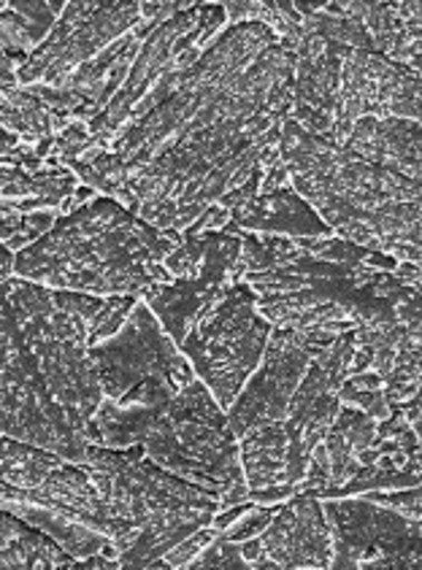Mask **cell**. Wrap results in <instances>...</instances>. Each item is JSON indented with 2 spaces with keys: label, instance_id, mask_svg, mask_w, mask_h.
<instances>
[{
  "label": "cell",
  "instance_id": "obj_1",
  "mask_svg": "<svg viewBox=\"0 0 422 570\" xmlns=\"http://www.w3.org/2000/svg\"><path fill=\"white\" fill-rule=\"evenodd\" d=\"M279 160L289 187L338 238L420 265V181L371 166L285 117Z\"/></svg>",
  "mask_w": 422,
  "mask_h": 570
},
{
  "label": "cell",
  "instance_id": "obj_2",
  "mask_svg": "<svg viewBox=\"0 0 422 570\" xmlns=\"http://www.w3.org/2000/svg\"><path fill=\"white\" fill-rule=\"evenodd\" d=\"M179 244L181 233L155 230L115 198H92L17 252L14 271L68 293L141 297L155 284L174 282L163 259Z\"/></svg>",
  "mask_w": 422,
  "mask_h": 570
},
{
  "label": "cell",
  "instance_id": "obj_3",
  "mask_svg": "<svg viewBox=\"0 0 422 570\" xmlns=\"http://www.w3.org/2000/svg\"><path fill=\"white\" fill-rule=\"evenodd\" d=\"M111 522V557L119 568H153L195 530L212 524L217 495L144 458V446L87 443L85 460Z\"/></svg>",
  "mask_w": 422,
  "mask_h": 570
},
{
  "label": "cell",
  "instance_id": "obj_4",
  "mask_svg": "<svg viewBox=\"0 0 422 570\" xmlns=\"http://www.w3.org/2000/svg\"><path fill=\"white\" fill-rule=\"evenodd\" d=\"M144 458L190 481L217 500L242 484L238 439L200 379L181 386L144 439Z\"/></svg>",
  "mask_w": 422,
  "mask_h": 570
},
{
  "label": "cell",
  "instance_id": "obj_5",
  "mask_svg": "<svg viewBox=\"0 0 422 570\" xmlns=\"http://www.w3.org/2000/svg\"><path fill=\"white\" fill-rule=\"evenodd\" d=\"M271 331L274 325L257 312L255 293L244 282H233L219 289L179 344L223 411L261 365Z\"/></svg>",
  "mask_w": 422,
  "mask_h": 570
},
{
  "label": "cell",
  "instance_id": "obj_6",
  "mask_svg": "<svg viewBox=\"0 0 422 570\" xmlns=\"http://www.w3.org/2000/svg\"><path fill=\"white\" fill-rule=\"evenodd\" d=\"M0 433L33 443L62 460H85L87 439L68 420V411L49 397L39 360L24 344L20 322L0 287Z\"/></svg>",
  "mask_w": 422,
  "mask_h": 570
},
{
  "label": "cell",
  "instance_id": "obj_7",
  "mask_svg": "<svg viewBox=\"0 0 422 570\" xmlns=\"http://www.w3.org/2000/svg\"><path fill=\"white\" fill-rule=\"evenodd\" d=\"M0 509L55 538L73 560L111 557L109 514L90 473L77 462L62 460L33 490L0 484Z\"/></svg>",
  "mask_w": 422,
  "mask_h": 570
},
{
  "label": "cell",
  "instance_id": "obj_8",
  "mask_svg": "<svg viewBox=\"0 0 422 570\" xmlns=\"http://www.w3.org/2000/svg\"><path fill=\"white\" fill-rule=\"evenodd\" d=\"M331 568H420V519L365 495L320 500Z\"/></svg>",
  "mask_w": 422,
  "mask_h": 570
},
{
  "label": "cell",
  "instance_id": "obj_9",
  "mask_svg": "<svg viewBox=\"0 0 422 570\" xmlns=\"http://www.w3.org/2000/svg\"><path fill=\"white\" fill-rule=\"evenodd\" d=\"M141 22V3H66L58 24L47 41L36 49L17 71V81L24 87L47 85L60 87L73 68L111 47L125 30Z\"/></svg>",
  "mask_w": 422,
  "mask_h": 570
},
{
  "label": "cell",
  "instance_id": "obj_10",
  "mask_svg": "<svg viewBox=\"0 0 422 570\" xmlns=\"http://www.w3.org/2000/svg\"><path fill=\"white\" fill-rule=\"evenodd\" d=\"M90 360L96 365L100 392L109 401H119L134 386L155 376L174 379L179 390L195 379L190 360L176 350L144 301H136L134 312L111 338L90 346Z\"/></svg>",
  "mask_w": 422,
  "mask_h": 570
},
{
  "label": "cell",
  "instance_id": "obj_11",
  "mask_svg": "<svg viewBox=\"0 0 422 570\" xmlns=\"http://www.w3.org/2000/svg\"><path fill=\"white\" fill-rule=\"evenodd\" d=\"M361 117H399L420 122V71L399 66L380 52L344 49L338 117L327 141L342 147Z\"/></svg>",
  "mask_w": 422,
  "mask_h": 570
},
{
  "label": "cell",
  "instance_id": "obj_12",
  "mask_svg": "<svg viewBox=\"0 0 422 570\" xmlns=\"http://www.w3.org/2000/svg\"><path fill=\"white\" fill-rule=\"evenodd\" d=\"M312 363V341L306 331L274 327L268 335L261 365L252 371L247 384L228 409V424L233 435H244L255 424L282 422L293 392Z\"/></svg>",
  "mask_w": 422,
  "mask_h": 570
},
{
  "label": "cell",
  "instance_id": "obj_13",
  "mask_svg": "<svg viewBox=\"0 0 422 570\" xmlns=\"http://www.w3.org/2000/svg\"><path fill=\"white\" fill-rule=\"evenodd\" d=\"M249 568H331V530L320 498L295 492L261 535L238 543Z\"/></svg>",
  "mask_w": 422,
  "mask_h": 570
},
{
  "label": "cell",
  "instance_id": "obj_14",
  "mask_svg": "<svg viewBox=\"0 0 422 570\" xmlns=\"http://www.w3.org/2000/svg\"><path fill=\"white\" fill-rule=\"evenodd\" d=\"M344 49L320 36H304L295 43L293 106L287 117L312 136L331 138L336 125Z\"/></svg>",
  "mask_w": 422,
  "mask_h": 570
},
{
  "label": "cell",
  "instance_id": "obj_15",
  "mask_svg": "<svg viewBox=\"0 0 422 570\" xmlns=\"http://www.w3.org/2000/svg\"><path fill=\"white\" fill-rule=\"evenodd\" d=\"M338 409H342L338 384H333L317 363H308L298 390L289 397L285 420H282V428L287 433V484L298 487L304 481L308 454L323 441Z\"/></svg>",
  "mask_w": 422,
  "mask_h": 570
},
{
  "label": "cell",
  "instance_id": "obj_16",
  "mask_svg": "<svg viewBox=\"0 0 422 570\" xmlns=\"http://www.w3.org/2000/svg\"><path fill=\"white\" fill-rule=\"evenodd\" d=\"M342 149L406 179L420 181V122L399 117H361Z\"/></svg>",
  "mask_w": 422,
  "mask_h": 570
},
{
  "label": "cell",
  "instance_id": "obj_17",
  "mask_svg": "<svg viewBox=\"0 0 422 570\" xmlns=\"http://www.w3.org/2000/svg\"><path fill=\"white\" fill-rule=\"evenodd\" d=\"M228 225L238 227V230L285 238H327L333 233L320 219V214L289 185L274 189V193L255 195V198L236 206L230 212Z\"/></svg>",
  "mask_w": 422,
  "mask_h": 570
},
{
  "label": "cell",
  "instance_id": "obj_18",
  "mask_svg": "<svg viewBox=\"0 0 422 570\" xmlns=\"http://www.w3.org/2000/svg\"><path fill=\"white\" fill-rule=\"evenodd\" d=\"M380 443V420L369 416L355 405H342L327 433L320 441L327 462V487L320 495L333 498L338 487L355 479V473L363 468V454Z\"/></svg>",
  "mask_w": 422,
  "mask_h": 570
},
{
  "label": "cell",
  "instance_id": "obj_19",
  "mask_svg": "<svg viewBox=\"0 0 422 570\" xmlns=\"http://www.w3.org/2000/svg\"><path fill=\"white\" fill-rule=\"evenodd\" d=\"M382 57L420 71V3H352Z\"/></svg>",
  "mask_w": 422,
  "mask_h": 570
},
{
  "label": "cell",
  "instance_id": "obj_20",
  "mask_svg": "<svg viewBox=\"0 0 422 570\" xmlns=\"http://www.w3.org/2000/svg\"><path fill=\"white\" fill-rule=\"evenodd\" d=\"M77 560L55 538L0 509V568H73Z\"/></svg>",
  "mask_w": 422,
  "mask_h": 570
},
{
  "label": "cell",
  "instance_id": "obj_21",
  "mask_svg": "<svg viewBox=\"0 0 422 570\" xmlns=\"http://www.w3.org/2000/svg\"><path fill=\"white\" fill-rule=\"evenodd\" d=\"M238 462L249 490L287 484V433L282 422L255 424L238 435Z\"/></svg>",
  "mask_w": 422,
  "mask_h": 570
},
{
  "label": "cell",
  "instance_id": "obj_22",
  "mask_svg": "<svg viewBox=\"0 0 422 570\" xmlns=\"http://www.w3.org/2000/svg\"><path fill=\"white\" fill-rule=\"evenodd\" d=\"M60 462V454L0 433V484L33 490Z\"/></svg>",
  "mask_w": 422,
  "mask_h": 570
},
{
  "label": "cell",
  "instance_id": "obj_23",
  "mask_svg": "<svg viewBox=\"0 0 422 570\" xmlns=\"http://www.w3.org/2000/svg\"><path fill=\"white\" fill-rule=\"evenodd\" d=\"M338 401H342V405H355V409L365 411V414L380 422L393 414V405L384 397L382 379L374 371H361L346 376L342 386H338Z\"/></svg>",
  "mask_w": 422,
  "mask_h": 570
},
{
  "label": "cell",
  "instance_id": "obj_24",
  "mask_svg": "<svg viewBox=\"0 0 422 570\" xmlns=\"http://www.w3.org/2000/svg\"><path fill=\"white\" fill-rule=\"evenodd\" d=\"M47 30L24 19L11 3H0V49L11 57H30L47 41Z\"/></svg>",
  "mask_w": 422,
  "mask_h": 570
},
{
  "label": "cell",
  "instance_id": "obj_25",
  "mask_svg": "<svg viewBox=\"0 0 422 570\" xmlns=\"http://www.w3.org/2000/svg\"><path fill=\"white\" fill-rule=\"evenodd\" d=\"M190 568H249L242 557V547L223 535H214L198 554L193 557Z\"/></svg>",
  "mask_w": 422,
  "mask_h": 570
},
{
  "label": "cell",
  "instance_id": "obj_26",
  "mask_svg": "<svg viewBox=\"0 0 422 570\" xmlns=\"http://www.w3.org/2000/svg\"><path fill=\"white\" fill-rule=\"evenodd\" d=\"M274 511H276V505H252L247 514L238 519V522H233L230 528H225L219 535L228 538V541H236V543L249 541V538L261 535L263 530H266V524L271 522V517H274Z\"/></svg>",
  "mask_w": 422,
  "mask_h": 570
},
{
  "label": "cell",
  "instance_id": "obj_27",
  "mask_svg": "<svg viewBox=\"0 0 422 570\" xmlns=\"http://www.w3.org/2000/svg\"><path fill=\"white\" fill-rule=\"evenodd\" d=\"M11 271H14V255H11L9 246H6L3 240H0V284H3L6 278H9Z\"/></svg>",
  "mask_w": 422,
  "mask_h": 570
},
{
  "label": "cell",
  "instance_id": "obj_28",
  "mask_svg": "<svg viewBox=\"0 0 422 570\" xmlns=\"http://www.w3.org/2000/svg\"><path fill=\"white\" fill-rule=\"evenodd\" d=\"M14 214H20V212H17V208L11 206L9 200H3V198H0V222H3V219H9V217H14Z\"/></svg>",
  "mask_w": 422,
  "mask_h": 570
}]
</instances>
